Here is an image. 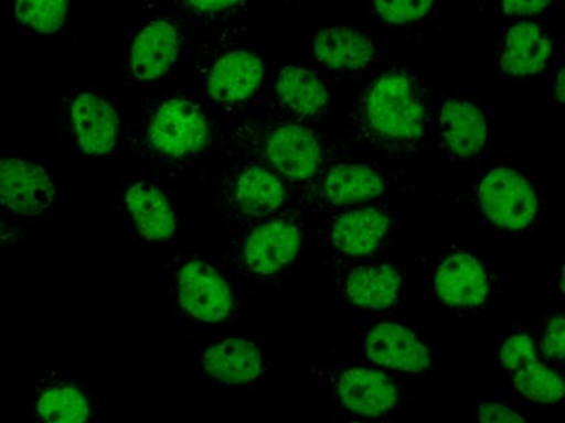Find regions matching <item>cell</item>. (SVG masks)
<instances>
[{"mask_svg": "<svg viewBox=\"0 0 565 423\" xmlns=\"http://www.w3.org/2000/svg\"><path fill=\"white\" fill-rule=\"evenodd\" d=\"M71 0H15V15L22 26L38 35H55L67 22Z\"/></svg>", "mask_w": 565, "mask_h": 423, "instance_id": "26", "label": "cell"}, {"mask_svg": "<svg viewBox=\"0 0 565 423\" xmlns=\"http://www.w3.org/2000/svg\"><path fill=\"white\" fill-rule=\"evenodd\" d=\"M365 359L402 376H423L435 367L436 350L422 334L396 321H376L363 337Z\"/></svg>", "mask_w": 565, "mask_h": 423, "instance_id": "14", "label": "cell"}, {"mask_svg": "<svg viewBox=\"0 0 565 423\" xmlns=\"http://www.w3.org/2000/svg\"><path fill=\"white\" fill-rule=\"evenodd\" d=\"M15 237H18V231L14 230V227H12L9 221L0 218V248L4 247V245L11 243Z\"/></svg>", "mask_w": 565, "mask_h": 423, "instance_id": "33", "label": "cell"}, {"mask_svg": "<svg viewBox=\"0 0 565 423\" xmlns=\"http://www.w3.org/2000/svg\"><path fill=\"white\" fill-rule=\"evenodd\" d=\"M511 386L519 397L535 405H557L564 399L562 373L541 359L532 360L512 372Z\"/></svg>", "mask_w": 565, "mask_h": 423, "instance_id": "25", "label": "cell"}, {"mask_svg": "<svg viewBox=\"0 0 565 423\" xmlns=\"http://www.w3.org/2000/svg\"><path fill=\"white\" fill-rule=\"evenodd\" d=\"M564 314L562 311L552 313L542 327L541 336L537 337L539 352L544 357L545 362L552 366H562L564 362Z\"/></svg>", "mask_w": 565, "mask_h": 423, "instance_id": "29", "label": "cell"}, {"mask_svg": "<svg viewBox=\"0 0 565 423\" xmlns=\"http://www.w3.org/2000/svg\"><path fill=\"white\" fill-rule=\"evenodd\" d=\"M183 50V30L173 19L145 23L131 40L128 68L138 83H157L177 65Z\"/></svg>", "mask_w": 565, "mask_h": 423, "instance_id": "19", "label": "cell"}, {"mask_svg": "<svg viewBox=\"0 0 565 423\" xmlns=\"http://www.w3.org/2000/svg\"><path fill=\"white\" fill-rule=\"evenodd\" d=\"M181 7L196 15H214L233 9L241 0H177Z\"/></svg>", "mask_w": 565, "mask_h": 423, "instance_id": "32", "label": "cell"}, {"mask_svg": "<svg viewBox=\"0 0 565 423\" xmlns=\"http://www.w3.org/2000/svg\"><path fill=\"white\" fill-rule=\"evenodd\" d=\"M306 230L296 215H273L247 225L237 247L239 264L250 276L273 280L294 267L302 251Z\"/></svg>", "mask_w": 565, "mask_h": 423, "instance_id": "8", "label": "cell"}, {"mask_svg": "<svg viewBox=\"0 0 565 423\" xmlns=\"http://www.w3.org/2000/svg\"><path fill=\"white\" fill-rule=\"evenodd\" d=\"M200 362L207 379L230 392L254 389L269 369L266 349L246 337H226L207 344Z\"/></svg>", "mask_w": 565, "mask_h": 423, "instance_id": "16", "label": "cell"}, {"mask_svg": "<svg viewBox=\"0 0 565 423\" xmlns=\"http://www.w3.org/2000/svg\"><path fill=\"white\" fill-rule=\"evenodd\" d=\"M120 205L124 217L141 240L164 243L177 235V210L158 182L145 178L128 185L121 192Z\"/></svg>", "mask_w": 565, "mask_h": 423, "instance_id": "20", "label": "cell"}, {"mask_svg": "<svg viewBox=\"0 0 565 423\" xmlns=\"http://www.w3.org/2000/svg\"><path fill=\"white\" fill-rule=\"evenodd\" d=\"M55 200L51 165L29 152L0 151V207L18 217H38Z\"/></svg>", "mask_w": 565, "mask_h": 423, "instance_id": "13", "label": "cell"}, {"mask_svg": "<svg viewBox=\"0 0 565 423\" xmlns=\"http://www.w3.org/2000/svg\"><path fill=\"white\" fill-rule=\"evenodd\" d=\"M353 121L356 138L369 151L409 158L428 141L431 109L416 76L403 68H388L363 89Z\"/></svg>", "mask_w": 565, "mask_h": 423, "instance_id": "1", "label": "cell"}, {"mask_svg": "<svg viewBox=\"0 0 565 423\" xmlns=\"http://www.w3.org/2000/svg\"><path fill=\"white\" fill-rule=\"evenodd\" d=\"M495 362L511 376L525 364L539 359L537 337L527 329H509L499 337Z\"/></svg>", "mask_w": 565, "mask_h": 423, "instance_id": "27", "label": "cell"}, {"mask_svg": "<svg viewBox=\"0 0 565 423\" xmlns=\"http://www.w3.org/2000/svg\"><path fill=\"white\" fill-rule=\"evenodd\" d=\"M554 0H502V12L512 17H532L544 12Z\"/></svg>", "mask_w": 565, "mask_h": 423, "instance_id": "31", "label": "cell"}, {"mask_svg": "<svg viewBox=\"0 0 565 423\" xmlns=\"http://www.w3.org/2000/svg\"><path fill=\"white\" fill-rule=\"evenodd\" d=\"M313 56L329 72L356 73L375 65L380 52L375 43L359 30L333 25L317 33Z\"/></svg>", "mask_w": 565, "mask_h": 423, "instance_id": "22", "label": "cell"}, {"mask_svg": "<svg viewBox=\"0 0 565 423\" xmlns=\"http://www.w3.org/2000/svg\"><path fill=\"white\" fill-rule=\"evenodd\" d=\"M552 95L555 96V101H564V69L562 68H558L557 75H555Z\"/></svg>", "mask_w": 565, "mask_h": 423, "instance_id": "34", "label": "cell"}, {"mask_svg": "<svg viewBox=\"0 0 565 423\" xmlns=\"http://www.w3.org/2000/svg\"><path fill=\"white\" fill-rule=\"evenodd\" d=\"M34 412L39 420L51 423H82L92 419L90 395L71 380L55 379L39 387Z\"/></svg>", "mask_w": 565, "mask_h": 423, "instance_id": "24", "label": "cell"}, {"mask_svg": "<svg viewBox=\"0 0 565 423\" xmlns=\"http://www.w3.org/2000/svg\"><path fill=\"white\" fill-rule=\"evenodd\" d=\"M393 217L380 205L343 208L322 231L323 248L343 261L375 257L392 234Z\"/></svg>", "mask_w": 565, "mask_h": 423, "instance_id": "15", "label": "cell"}, {"mask_svg": "<svg viewBox=\"0 0 565 423\" xmlns=\"http://www.w3.org/2000/svg\"><path fill=\"white\" fill-rule=\"evenodd\" d=\"M435 0H372L373 13L388 25H406L428 15Z\"/></svg>", "mask_w": 565, "mask_h": 423, "instance_id": "28", "label": "cell"}, {"mask_svg": "<svg viewBox=\"0 0 565 423\" xmlns=\"http://www.w3.org/2000/svg\"><path fill=\"white\" fill-rule=\"evenodd\" d=\"M433 132L439 154L451 162L478 161L494 134L484 106L466 93H451L439 102Z\"/></svg>", "mask_w": 565, "mask_h": 423, "instance_id": "10", "label": "cell"}, {"mask_svg": "<svg viewBox=\"0 0 565 423\" xmlns=\"http://www.w3.org/2000/svg\"><path fill=\"white\" fill-rule=\"evenodd\" d=\"M431 290L439 306L449 313H476L494 294V271L479 251L452 247L433 268Z\"/></svg>", "mask_w": 565, "mask_h": 423, "instance_id": "7", "label": "cell"}, {"mask_svg": "<svg viewBox=\"0 0 565 423\" xmlns=\"http://www.w3.org/2000/svg\"><path fill=\"white\" fill-rule=\"evenodd\" d=\"M476 419L481 422H525V416L504 403H479Z\"/></svg>", "mask_w": 565, "mask_h": 423, "instance_id": "30", "label": "cell"}, {"mask_svg": "<svg viewBox=\"0 0 565 423\" xmlns=\"http://www.w3.org/2000/svg\"><path fill=\"white\" fill-rule=\"evenodd\" d=\"M243 149L296 185L316 181L327 162L326 149L316 131L289 119L260 126V131Z\"/></svg>", "mask_w": 565, "mask_h": 423, "instance_id": "3", "label": "cell"}, {"mask_svg": "<svg viewBox=\"0 0 565 423\" xmlns=\"http://www.w3.org/2000/svg\"><path fill=\"white\" fill-rule=\"evenodd\" d=\"M475 202L488 224L512 234L532 230L541 214L537 188L509 165H495L479 177Z\"/></svg>", "mask_w": 565, "mask_h": 423, "instance_id": "6", "label": "cell"}, {"mask_svg": "<svg viewBox=\"0 0 565 423\" xmlns=\"http://www.w3.org/2000/svg\"><path fill=\"white\" fill-rule=\"evenodd\" d=\"M552 55V43L539 23L519 22L505 33L498 66L512 78H532L544 72Z\"/></svg>", "mask_w": 565, "mask_h": 423, "instance_id": "23", "label": "cell"}, {"mask_svg": "<svg viewBox=\"0 0 565 423\" xmlns=\"http://www.w3.org/2000/svg\"><path fill=\"white\" fill-rule=\"evenodd\" d=\"M211 141L206 111L183 96L158 102L145 119L138 135L143 158L161 167H183L198 158Z\"/></svg>", "mask_w": 565, "mask_h": 423, "instance_id": "2", "label": "cell"}, {"mask_svg": "<svg viewBox=\"0 0 565 423\" xmlns=\"http://www.w3.org/2000/svg\"><path fill=\"white\" fill-rule=\"evenodd\" d=\"M316 188L307 200L329 210L375 204L388 194V174L376 162L366 159H337L323 164Z\"/></svg>", "mask_w": 565, "mask_h": 423, "instance_id": "12", "label": "cell"}, {"mask_svg": "<svg viewBox=\"0 0 565 423\" xmlns=\"http://www.w3.org/2000/svg\"><path fill=\"white\" fill-rule=\"evenodd\" d=\"M67 118L72 139L87 158H108L120 145V115L100 93L85 89L74 95Z\"/></svg>", "mask_w": 565, "mask_h": 423, "instance_id": "17", "label": "cell"}, {"mask_svg": "<svg viewBox=\"0 0 565 423\" xmlns=\"http://www.w3.org/2000/svg\"><path fill=\"white\" fill-rule=\"evenodd\" d=\"M266 76L260 56L247 48L221 53L204 73V93L214 105L237 108L246 105L259 91Z\"/></svg>", "mask_w": 565, "mask_h": 423, "instance_id": "18", "label": "cell"}, {"mask_svg": "<svg viewBox=\"0 0 565 423\" xmlns=\"http://www.w3.org/2000/svg\"><path fill=\"white\" fill-rule=\"evenodd\" d=\"M405 274L393 263L366 260L345 263L333 274V296L352 314L380 316L402 303Z\"/></svg>", "mask_w": 565, "mask_h": 423, "instance_id": "9", "label": "cell"}, {"mask_svg": "<svg viewBox=\"0 0 565 423\" xmlns=\"http://www.w3.org/2000/svg\"><path fill=\"white\" fill-rule=\"evenodd\" d=\"M273 102L289 121L313 124L322 121L330 108L326 83L299 65L284 66L273 85Z\"/></svg>", "mask_w": 565, "mask_h": 423, "instance_id": "21", "label": "cell"}, {"mask_svg": "<svg viewBox=\"0 0 565 423\" xmlns=\"http://www.w3.org/2000/svg\"><path fill=\"white\" fill-rule=\"evenodd\" d=\"M224 202L237 220L257 224L282 210L289 198L286 181L269 165L244 152L223 182Z\"/></svg>", "mask_w": 565, "mask_h": 423, "instance_id": "11", "label": "cell"}, {"mask_svg": "<svg viewBox=\"0 0 565 423\" xmlns=\"http://www.w3.org/2000/svg\"><path fill=\"white\" fill-rule=\"evenodd\" d=\"M329 389L337 409L352 419L375 420L393 415L406 397L398 373L373 364L340 362L330 370Z\"/></svg>", "mask_w": 565, "mask_h": 423, "instance_id": "5", "label": "cell"}, {"mask_svg": "<svg viewBox=\"0 0 565 423\" xmlns=\"http://www.w3.org/2000/svg\"><path fill=\"white\" fill-rule=\"evenodd\" d=\"M171 290L180 313L200 326L227 323L236 310L233 281L220 264L206 258H181L174 267Z\"/></svg>", "mask_w": 565, "mask_h": 423, "instance_id": "4", "label": "cell"}]
</instances>
